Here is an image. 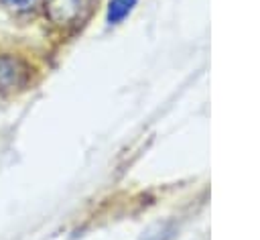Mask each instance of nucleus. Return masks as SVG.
Returning a JSON list of instances; mask_svg holds the SVG:
<instances>
[{"label":"nucleus","instance_id":"1","mask_svg":"<svg viewBox=\"0 0 260 240\" xmlns=\"http://www.w3.org/2000/svg\"><path fill=\"white\" fill-rule=\"evenodd\" d=\"M95 0H41V10L45 20L65 33L79 28L93 12Z\"/></svg>","mask_w":260,"mask_h":240},{"label":"nucleus","instance_id":"2","mask_svg":"<svg viewBox=\"0 0 260 240\" xmlns=\"http://www.w3.org/2000/svg\"><path fill=\"white\" fill-rule=\"evenodd\" d=\"M32 65L26 55L4 51L0 53V96H18L30 87Z\"/></svg>","mask_w":260,"mask_h":240},{"label":"nucleus","instance_id":"3","mask_svg":"<svg viewBox=\"0 0 260 240\" xmlns=\"http://www.w3.org/2000/svg\"><path fill=\"white\" fill-rule=\"evenodd\" d=\"M138 0H110L108 4V12H106V20L108 24H120L136 6Z\"/></svg>","mask_w":260,"mask_h":240},{"label":"nucleus","instance_id":"4","mask_svg":"<svg viewBox=\"0 0 260 240\" xmlns=\"http://www.w3.org/2000/svg\"><path fill=\"white\" fill-rule=\"evenodd\" d=\"M0 6L12 16H30L41 8V0H0Z\"/></svg>","mask_w":260,"mask_h":240},{"label":"nucleus","instance_id":"5","mask_svg":"<svg viewBox=\"0 0 260 240\" xmlns=\"http://www.w3.org/2000/svg\"><path fill=\"white\" fill-rule=\"evenodd\" d=\"M167 238H169V232H167V230H158V232L146 236L144 240H167Z\"/></svg>","mask_w":260,"mask_h":240}]
</instances>
